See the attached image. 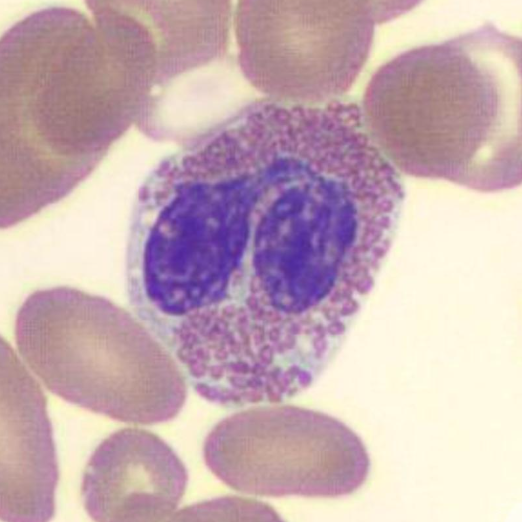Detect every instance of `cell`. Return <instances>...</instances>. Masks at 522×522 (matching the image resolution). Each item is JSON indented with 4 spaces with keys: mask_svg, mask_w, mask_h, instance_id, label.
I'll list each match as a JSON object with an SVG mask.
<instances>
[{
    "mask_svg": "<svg viewBox=\"0 0 522 522\" xmlns=\"http://www.w3.org/2000/svg\"><path fill=\"white\" fill-rule=\"evenodd\" d=\"M402 203L393 172L311 110L256 106L190 146L150 243L178 349L244 385L328 363L374 286Z\"/></svg>",
    "mask_w": 522,
    "mask_h": 522,
    "instance_id": "6da1fadb",
    "label": "cell"
},
{
    "mask_svg": "<svg viewBox=\"0 0 522 522\" xmlns=\"http://www.w3.org/2000/svg\"><path fill=\"white\" fill-rule=\"evenodd\" d=\"M365 129L395 168L480 191L521 181V40L486 24L403 52L364 93Z\"/></svg>",
    "mask_w": 522,
    "mask_h": 522,
    "instance_id": "7a4b0ae2",
    "label": "cell"
},
{
    "mask_svg": "<svg viewBox=\"0 0 522 522\" xmlns=\"http://www.w3.org/2000/svg\"><path fill=\"white\" fill-rule=\"evenodd\" d=\"M15 339L30 370L53 394L114 420L154 425L173 419L186 378L157 338L110 300L55 287L29 295Z\"/></svg>",
    "mask_w": 522,
    "mask_h": 522,
    "instance_id": "3957f363",
    "label": "cell"
},
{
    "mask_svg": "<svg viewBox=\"0 0 522 522\" xmlns=\"http://www.w3.org/2000/svg\"><path fill=\"white\" fill-rule=\"evenodd\" d=\"M381 1H241L234 26L243 77L278 103L320 106L355 82L374 27L406 10Z\"/></svg>",
    "mask_w": 522,
    "mask_h": 522,
    "instance_id": "277c9868",
    "label": "cell"
},
{
    "mask_svg": "<svg viewBox=\"0 0 522 522\" xmlns=\"http://www.w3.org/2000/svg\"><path fill=\"white\" fill-rule=\"evenodd\" d=\"M145 4L136 32L138 124L155 138L200 140L248 107L228 54L230 3Z\"/></svg>",
    "mask_w": 522,
    "mask_h": 522,
    "instance_id": "5b68a950",
    "label": "cell"
},
{
    "mask_svg": "<svg viewBox=\"0 0 522 522\" xmlns=\"http://www.w3.org/2000/svg\"><path fill=\"white\" fill-rule=\"evenodd\" d=\"M279 403L249 406L219 421L203 447L206 466L243 494L340 497L365 482L364 443L338 419Z\"/></svg>",
    "mask_w": 522,
    "mask_h": 522,
    "instance_id": "8992f818",
    "label": "cell"
},
{
    "mask_svg": "<svg viewBox=\"0 0 522 522\" xmlns=\"http://www.w3.org/2000/svg\"><path fill=\"white\" fill-rule=\"evenodd\" d=\"M188 482L175 451L156 434L123 428L90 456L81 495L95 521H161L172 517Z\"/></svg>",
    "mask_w": 522,
    "mask_h": 522,
    "instance_id": "52a82bcc",
    "label": "cell"
},
{
    "mask_svg": "<svg viewBox=\"0 0 522 522\" xmlns=\"http://www.w3.org/2000/svg\"><path fill=\"white\" fill-rule=\"evenodd\" d=\"M1 344V520L47 521L58 465L46 400L9 344Z\"/></svg>",
    "mask_w": 522,
    "mask_h": 522,
    "instance_id": "ba28073f",
    "label": "cell"
}]
</instances>
